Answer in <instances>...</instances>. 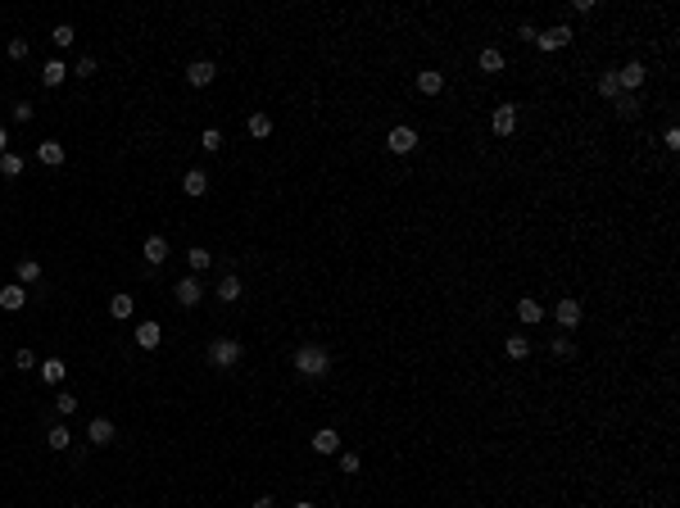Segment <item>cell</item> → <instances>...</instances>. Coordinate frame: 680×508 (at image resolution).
Wrapping results in <instances>:
<instances>
[{
  "label": "cell",
  "mask_w": 680,
  "mask_h": 508,
  "mask_svg": "<svg viewBox=\"0 0 680 508\" xmlns=\"http://www.w3.org/2000/svg\"><path fill=\"white\" fill-rule=\"evenodd\" d=\"M291 363H295V372L300 377H309V381H318V377H327L331 372V354H327L322 345H300L291 354Z\"/></svg>",
  "instance_id": "1"
},
{
  "label": "cell",
  "mask_w": 680,
  "mask_h": 508,
  "mask_svg": "<svg viewBox=\"0 0 680 508\" xmlns=\"http://www.w3.org/2000/svg\"><path fill=\"white\" fill-rule=\"evenodd\" d=\"M240 354H245V349H240V341H231V336H218L214 345H209V363H214V368H236Z\"/></svg>",
  "instance_id": "2"
},
{
  "label": "cell",
  "mask_w": 680,
  "mask_h": 508,
  "mask_svg": "<svg viewBox=\"0 0 680 508\" xmlns=\"http://www.w3.org/2000/svg\"><path fill=\"white\" fill-rule=\"evenodd\" d=\"M386 150H390V154H409V150H418V132L404 128V123H400V128H390V132H386Z\"/></svg>",
  "instance_id": "3"
},
{
  "label": "cell",
  "mask_w": 680,
  "mask_h": 508,
  "mask_svg": "<svg viewBox=\"0 0 680 508\" xmlns=\"http://www.w3.org/2000/svg\"><path fill=\"white\" fill-rule=\"evenodd\" d=\"M644 77H648V68L639 64V59H630L626 68H617V82H621V91H626V96H635V91L644 87Z\"/></svg>",
  "instance_id": "4"
},
{
  "label": "cell",
  "mask_w": 680,
  "mask_h": 508,
  "mask_svg": "<svg viewBox=\"0 0 680 508\" xmlns=\"http://www.w3.org/2000/svg\"><path fill=\"white\" fill-rule=\"evenodd\" d=\"M535 45H540V50H562V45H572V28H567V23H558V28H544V32L535 37Z\"/></svg>",
  "instance_id": "5"
},
{
  "label": "cell",
  "mask_w": 680,
  "mask_h": 508,
  "mask_svg": "<svg viewBox=\"0 0 680 508\" xmlns=\"http://www.w3.org/2000/svg\"><path fill=\"white\" fill-rule=\"evenodd\" d=\"M490 128H495V136H513V132H517V105H499Z\"/></svg>",
  "instance_id": "6"
},
{
  "label": "cell",
  "mask_w": 680,
  "mask_h": 508,
  "mask_svg": "<svg viewBox=\"0 0 680 508\" xmlns=\"http://www.w3.org/2000/svg\"><path fill=\"white\" fill-rule=\"evenodd\" d=\"M214 77H218V64H214V59H195V64L186 68V82H191V87H209Z\"/></svg>",
  "instance_id": "7"
},
{
  "label": "cell",
  "mask_w": 680,
  "mask_h": 508,
  "mask_svg": "<svg viewBox=\"0 0 680 508\" xmlns=\"http://www.w3.org/2000/svg\"><path fill=\"white\" fill-rule=\"evenodd\" d=\"M553 318H558V327H567V332H572V327H581V300H572V295H567V300H558Z\"/></svg>",
  "instance_id": "8"
},
{
  "label": "cell",
  "mask_w": 680,
  "mask_h": 508,
  "mask_svg": "<svg viewBox=\"0 0 680 508\" xmlns=\"http://www.w3.org/2000/svg\"><path fill=\"white\" fill-rule=\"evenodd\" d=\"M177 304H186V309H191V304H200V295H205V286H200V277H182L177 281Z\"/></svg>",
  "instance_id": "9"
},
{
  "label": "cell",
  "mask_w": 680,
  "mask_h": 508,
  "mask_svg": "<svg viewBox=\"0 0 680 508\" xmlns=\"http://www.w3.org/2000/svg\"><path fill=\"white\" fill-rule=\"evenodd\" d=\"M23 304H28V286H19V281H14V286H5V291H0V309H5V314H19Z\"/></svg>",
  "instance_id": "10"
},
{
  "label": "cell",
  "mask_w": 680,
  "mask_h": 508,
  "mask_svg": "<svg viewBox=\"0 0 680 508\" xmlns=\"http://www.w3.org/2000/svg\"><path fill=\"white\" fill-rule=\"evenodd\" d=\"M313 449H318V454H340V431H336V427L313 431Z\"/></svg>",
  "instance_id": "11"
},
{
  "label": "cell",
  "mask_w": 680,
  "mask_h": 508,
  "mask_svg": "<svg viewBox=\"0 0 680 508\" xmlns=\"http://www.w3.org/2000/svg\"><path fill=\"white\" fill-rule=\"evenodd\" d=\"M132 336H136V345H141V349H159V341H163V327H159V323H141V327H136Z\"/></svg>",
  "instance_id": "12"
},
{
  "label": "cell",
  "mask_w": 680,
  "mask_h": 508,
  "mask_svg": "<svg viewBox=\"0 0 680 508\" xmlns=\"http://www.w3.org/2000/svg\"><path fill=\"white\" fill-rule=\"evenodd\" d=\"M114 436H119V431H114V422H109V418H91V427H87V440L91 445H109Z\"/></svg>",
  "instance_id": "13"
},
{
  "label": "cell",
  "mask_w": 680,
  "mask_h": 508,
  "mask_svg": "<svg viewBox=\"0 0 680 508\" xmlns=\"http://www.w3.org/2000/svg\"><path fill=\"white\" fill-rule=\"evenodd\" d=\"M182 191H186V195H205V191H209V173H205V168H186Z\"/></svg>",
  "instance_id": "14"
},
{
  "label": "cell",
  "mask_w": 680,
  "mask_h": 508,
  "mask_svg": "<svg viewBox=\"0 0 680 508\" xmlns=\"http://www.w3.org/2000/svg\"><path fill=\"white\" fill-rule=\"evenodd\" d=\"M476 68H481V73H504V50L486 45V50L476 54Z\"/></svg>",
  "instance_id": "15"
},
{
  "label": "cell",
  "mask_w": 680,
  "mask_h": 508,
  "mask_svg": "<svg viewBox=\"0 0 680 508\" xmlns=\"http://www.w3.org/2000/svg\"><path fill=\"white\" fill-rule=\"evenodd\" d=\"M37 159H41L45 168H59V163H64V145H59V141H41V145H37Z\"/></svg>",
  "instance_id": "16"
},
{
  "label": "cell",
  "mask_w": 680,
  "mask_h": 508,
  "mask_svg": "<svg viewBox=\"0 0 680 508\" xmlns=\"http://www.w3.org/2000/svg\"><path fill=\"white\" fill-rule=\"evenodd\" d=\"M418 91H422V96H440V91H444V73H435V68L418 73Z\"/></svg>",
  "instance_id": "17"
},
{
  "label": "cell",
  "mask_w": 680,
  "mask_h": 508,
  "mask_svg": "<svg viewBox=\"0 0 680 508\" xmlns=\"http://www.w3.org/2000/svg\"><path fill=\"white\" fill-rule=\"evenodd\" d=\"M163 259H168V241H163V236H145V263L159 268Z\"/></svg>",
  "instance_id": "18"
},
{
  "label": "cell",
  "mask_w": 680,
  "mask_h": 508,
  "mask_svg": "<svg viewBox=\"0 0 680 508\" xmlns=\"http://www.w3.org/2000/svg\"><path fill=\"white\" fill-rule=\"evenodd\" d=\"M64 77H68V64H64V59H45V68H41V82H45V87H59Z\"/></svg>",
  "instance_id": "19"
},
{
  "label": "cell",
  "mask_w": 680,
  "mask_h": 508,
  "mask_svg": "<svg viewBox=\"0 0 680 508\" xmlns=\"http://www.w3.org/2000/svg\"><path fill=\"white\" fill-rule=\"evenodd\" d=\"M612 105H617V119H626V123H630V119H639V109H644V105H639V96H626V91H621Z\"/></svg>",
  "instance_id": "20"
},
{
  "label": "cell",
  "mask_w": 680,
  "mask_h": 508,
  "mask_svg": "<svg viewBox=\"0 0 680 508\" xmlns=\"http://www.w3.org/2000/svg\"><path fill=\"white\" fill-rule=\"evenodd\" d=\"M41 377L50 381V386H59V381L68 377V363H64V358H45V363H41Z\"/></svg>",
  "instance_id": "21"
},
{
  "label": "cell",
  "mask_w": 680,
  "mask_h": 508,
  "mask_svg": "<svg viewBox=\"0 0 680 508\" xmlns=\"http://www.w3.org/2000/svg\"><path fill=\"white\" fill-rule=\"evenodd\" d=\"M45 445H50V449H68V445H73V431H68L64 422H54L50 431H45Z\"/></svg>",
  "instance_id": "22"
},
{
  "label": "cell",
  "mask_w": 680,
  "mask_h": 508,
  "mask_svg": "<svg viewBox=\"0 0 680 508\" xmlns=\"http://www.w3.org/2000/svg\"><path fill=\"white\" fill-rule=\"evenodd\" d=\"M132 309H136V300H132L127 291L109 295V314H114V318H132Z\"/></svg>",
  "instance_id": "23"
},
{
  "label": "cell",
  "mask_w": 680,
  "mask_h": 508,
  "mask_svg": "<svg viewBox=\"0 0 680 508\" xmlns=\"http://www.w3.org/2000/svg\"><path fill=\"white\" fill-rule=\"evenodd\" d=\"M517 318H522L526 327H535V323L544 318V304H540V300H522V304H517Z\"/></svg>",
  "instance_id": "24"
},
{
  "label": "cell",
  "mask_w": 680,
  "mask_h": 508,
  "mask_svg": "<svg viewBox=\"0 0 680 508\" xmlns=\"http://www.w3.org/2000/svg\"><path fill=\"white\" fill-rule=\"evenodd\" d=\"M599 96H604V100H617V96H621V82H617V68H608V73H599Z\"/></svg>",
  "instance_id": "25"
},
{
  "label": "cell",
  "mask_w": 680,
  "mask_h": 508,
  "mask_svg": "<svg viewBox=\"0 0 680 508\" xmlns=\"http://www.w3.org/2000/svg\"><path fill=\"white\" fill-rule=\"evenodd\" d=\"M508 358H517V363H522V358H530V341H526V336H522V332H513V336H508Z\"/></svg>",
  "instance_id": "26"
},
{
  "label": "cell",
  "mask_w": 680,
  "mask_h": 508,
  "mask_svg": "<svg viewBox=\"0 0 680 508\" xmlns=\"http://www.w3.org/2000/svg\"><path fill=\"white\" fill-rule=\"evenodd\" d=\"M23 168H28V163H23V154H14V150L0 154V173H5V177H23Z\"/></svg>",
  "instance_id": "27"
},
{
  "label": "cell",
  "mask_w": 680,
  "mask_h": 508,
  "mask_svg": "<svg viewBox=\"0 0 680 508\" xmlns=\"http://www.w3.org/2000/svg\"><path fill=\"white\" fill-rule=\"evenodd\" d=\"M32 281H41V263L37 259H19V286H32Z\"/></svg>",
  "instance_id": "28"
},
{
  "label": "cell",
  "mask_w": 680,
  "mask_h": 508,
  "mask_svg": "<svg viewBox=\"0 0 680 508\" xmlns=\"http://www.w3.org/2000/svg\"><path fill=\"white\" fill-rule=\"evenodd\" d=\"M186 263H191L195 272H205V268H214V254H209L205 245H195V250H186Z\"/></svg>",
  "instance_id": "29"
},
{
  "label": "cell",
  "mask_w": 680,
  "mask_h": 508,
  "mask_svg": "<svg viewBox=\"0 0 680 508\" xmlns=\"http://www.w3.org/2000/svg\"><path fill=\"white\" fill-rule=\"evenodd\" d=\"M218 300H223V304H236L240 300V281L236 277H223V281H218Z\"/></svg>",
  "instance_id": "30"
},
{
  "label": "cell",
  "mask_w": 680,
  "mask_h": 508,
  "mask_svg": "<svg viewBox=\"0 0 680 508\" xmlns=\"http://www.w3.org/2000/svg\"><path fill=\"white\" fill-rule=\"evenodd\" d=\"M245 128H249V136H272V119H268V114H249V123H245Z\"/></svg>",
  "instance_id": "31"
},
{
  "label": "cell",
  "mask_w": 680,
  "mask_h": 508,
  "mask_svg": "<svg viewBox=\"0 0 680 508\" xmlns=\"http://www.w3.org/2000/svg\"><path fill=\"white\" fill-rule=\"evenodd\" d=\"M73 409H77L73 390H59V395H54V413H59V418H73Z\"/></svg>",
  "instance_id": "32"
},
{
  "label": "cell",
  "mask_w": 680,
  "mask_h": 508,
  "mask_svg": "<svg viewBox=\"0 0 680 508\" xmlns=\"http://www.w3.org/2000/svg\"><path fill=\"white\" fill-rule=\"evenodd\" d=\"M50 41H54V50H68V45H73V28H68V23H59V28L50 32Z\"/></svg>",
  "instance_id": "33"
},
{
  "label": "cell",
  "mask_w": 680,
  "mask_h": 508,
  "mask_svg": "<svg viewBox=\"0 0 680 508\" xmlns=\"http://www.w3.org/2000/svg\"><path fill=\"white\" fill-rule=\"evenodd\" d=\"M68 73H73V77H96V54H82V59H77Z\"/></svg>",
  "instance_id": "34"
},
{
  "label": "cell",
  "mask_w": 680,
  "mask_h": 508,
  "mask_svg": "<svg viewBox=\"0 0 680 508\" xmlns=\"http://www.w3.org/2000/svg\"><path fill=\"white\" fill-rule=\"evenodd\" d=\"M14 368H19V372H32L37 368V354H32V349H19V354H14Z\"/></svg>",
  "instance_id": "35"
},
{
  "label": "cell",
  "mask_w": 680,
  "mask_h": 508,
  "mask_svg": "<svg viewBox=\"0 0 680 508\" xmlns=\"http://www.w3.org/2000/svg\"><path fill=\"white\" fill-rule=\"evenodd\" d=\"M549 349H553V354H558V358H572V354H576V345H572V336H558V341H553V345H549Z\"/></svg>",
  "instance_id": "36"
},
{
  "label": "cell",
  "mask_w": 680,
  "mask_h": 508,
  "mask_svg": "<svg viewBox=\"0 0 680 508\" xmlns=\"http://www.w3.org/2000/svg\"><path fill=\"white\" fill-rule=\"evenodd\" d=\"M32 114H37V105H28V100L14 105V123H32Z\"/></svg>",
  "instance_id": "37"
},
{
  "label": "cell",
  "mask_w": 680,
  "mask_h": 508,
  "mask_svg": "<svg viewBox=\"0 0 680 508\" xmlns=\"http://www.w3.org/2000/svg\"><path fill=\"white\" fill-rule=\"evenodd\" d=\"M340 472H358V454L354 449H340Z\"/></svg>",
  "instance_id": "38"
},
{
  "label": "cell",
  "mask_w": 680,
  "mask_h": 508,
  "mask_svg": "<svg viewBox=\"0 0 680 508\" xmlns=\"http://www.w3.org/2000/svg\"><path fill=\"white\" fill-rule=\"evenodd\" d=\"M10 59H28V41H23V37L10 41Z\"/></svg>",
  "instance_id": "39"
},
{
  "label": "cell",
  "mask_w": 680,
  "mask_h": 508,
  "mask_svg": "<svg viewBox=\"0 0 680 508\" xmlns=\"http://www.w3.org/2000/svg\"><path fill=\"white\" fill-rule=\"evenodd\" d=\"M218 145H223V132L209 128V132H205V150H214V154H218Z\"/></svg>",
  "instance_id": "40"
},
{
  "label": "cell",
  "mask_w": 680,
  "mask_h": 508,
  "mask_svg": "<svg viewBox=\"0 0 680 508\" xmlns=\"http://www.w3.org/2000/svg\"><path fill=\"white\" fill-rule=\"evenodd\" d=\"M662 141H667V150H680V132L676 128H667V136H662Z\"/></svg>",
  "instance_id": "41"
},
{
  "label": "cell",
  "mask_w": 680,
  "mask_h": 508,
  "mask_svg": "<svg viewBox=\"0 0 680 508\" xmlns=\"http://www.w3.org/2000/svg\"><path fill=\"white\" fill-rule=\"evenodd\" d=\"M5 150H10V132L0 128V154H5Z\"/></svg>",
  "instance_id": "42"
},
{
  "label": "cell",
  "mask_w": 680,
  "mask_h": 508,
  "mask_svg": "<svg viewBox=\"0 0 680 508\" xmlns=\"http://www.w3.org/2000/svg\"><path fill=\"white\" fill-rule=\"evenodd\" d=\"M254 508H277V504H272V499L263 495V499H254Z\"/></svg>",
  "instance_id": "43"
},
{
  "label": "cell",
  "mask_w": 680,
  "mask_h": 508,
  "mask_svg": "<svg viewBox=\"0 0 680 508\" xmlns=\"http://www.w3.org/2000/svg\"><path fill=\"white\" fill-rule=\"evenodd\" d=\"M291 508H313V504H291Z\"/></svg>",
  "instance_id": "44"
}]
</instances>
